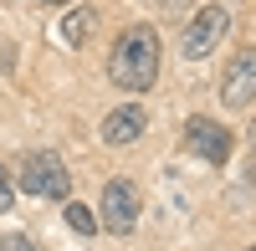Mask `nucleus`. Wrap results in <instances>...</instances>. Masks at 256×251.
<instances>
[{"label":"nucleus","mask_w":256,"mask_h":251,"mask_svg":"<svg viewBox=\"0 0 256 251\" xmlns=\"http://www.w3.org/2000/svg\"><path fill=\"white\" fill-rule=\"evenodd\" d=\"M0 251H36L26 236H0Z\"/></svg>","instance_id":"11"},{"label":"nucleus","mask_w":256,"mask_h":251,"mask_svg":"<svg viewBox=\"0 0 256 251\" xmlns=\"http://www.w3.org/2000/svg\"><path fill=\"white\" fill-rule=\"evenodd\" d=\"M67 226H72L77 236H92V231H98V216L88 210V205H77V200H72V205H67Z\"/></svg>","instance_id":"9"},{"label":"nucleus","mask_w":256,"mask_h":251,"mask_svg":"<svg viewBox=\"0 0 256 251\" xmlns=\"http://www.w3.org/2000/svg\"><path fill=\"white\" fill-rule=\"evenodd\" d=\"M108 77L123 92H144L159 82V31L154 26H128L108 52Z\"/></svg>","instance_id":"1"},{"label":"nucleus","mask_w":256,"mask_h":251,"mask_svg":"<svg viewBox=\"0 0 256 251\" xmlns=\"http://www.w3.org/2000/svg\"><path fill=\"white\" fill-rule=\"evenodd\" d=\"M92 26H98V16L88 6H77V10H67V20H62V36H67L72 46H82V41L92 36Z\"/></svg>","instance_id":"8"},{"label":"nucleus","mask_w":256,"mask_h":251,"mask_svg":"<svg viewBox=\"0 0 256 251\" xmlns=\"http://www.w3.org/2000/svg\"><path fill=\"white\" fill-rule=\"evenodd\" d=\"M144 128H148V113L134 108V102H128V108H113L108 118H102V138L108 144H134Z\"/></svg>","instance_id":"7"},{"label":"nucleus","mask_w":256,"mask_h":251,"mask_svg":"<svg viewBox=\"0 0 256 251\" xmlns=\"http://www.w3.org/2000/svg\"><path fill=\"white\" fill-rule=\"evenodd\" d=\"M246 251H256V246H246Z\"/></svg>","instance_id":"14"},{"label":"nucleus","mask_w":256,"mask_h":251,"mask_svg":"<svg viewBox=\"0 0 256 251\" xmlns=\"http://www.w3.org/2000/svg\"><path fill=\"white\" fill-rule=\"evenodd\" d=\"M226 26H230V16L220 10V6H205L195 20L184 26V56L190 62H200V56H210L220 46V36H226Z\"/></svg>","instance_id":"5"},{"label":"nucleus","mask_w":256,"mask_h":251,"mask_svg":"<svg viewBox=\"0 0 256 251\" xmlns=\"http://www.w3.org/2000/svg\"><path fill=\"white\" fill-rule=\"evenodd\" d=\"M251 154H256V123H251Z\"/></svg>","instance_id":"12"},{"label":"nucleus","mask_w":256,"mask_h":251,"mask_svg":"<svg viewBox=\"0 0 256 251\" xmlns=\"http://www.w3.org/2000/svg\"><path fill=\"white\" fill-rule=\"evenodd\" d=\"M220 102H226V108L256 102V46H246V52H236L226 62V72H220Z\"/></svg>","instance_id":"4"},{"label":"nucleus","mask_w":256,"mask_h":251,"mask_svg":"<svg viewBox=\"0 0 256 251\" xmlns=\"http://www.w3.org/2000/svg\"><path fill=\"white\" fill-rule=\"evenodd\" d=\"M10 200H16V184L6 174V164H0V210H10Z\"/></svg>","instance_id":"10"},{"label":"nucleus","mask_w":256,"mask_h":251,"mask_svg":"<svg viewBox=\"0 0 256 251\" xmlns=\"http://www.w3.org/2000/svg\"><path fill=\"white\" fill-rule=\"evenodd\" d=\"M46 6H67V0H46Z\"/></svg>","instance_id":"13"},{"label":"nucleus","mask_w":256,"mask_h":251,"mask_svg":"<svg viewBox=\"0 0 256 251\" xmlns=\"http://www.w3.org/2000/svg\"><path fill=\"white\" fill-rule=\"evenodd\" d=\"M184 138H190V149H195L205 164H226L230 159V134L220 128L216 118H190L184 123Z\"/></svg>","instance_id":"6"},{"label":"nucleus","mask_w":256,"mask_h":251,"mask_svg":"<svg viewBox=\"0 0 256 251\" xmlns=\"http://www.w3.org/2000/svg\"><path fill=\"white\" fill-rule=\"evenodd\" d=\"M20 184H26L31 195H41V200H67L72 195V174H67V164H62V154H52V149L20 159Z\"/></svg>","instance_id":"2"},{"label":"nucleus","mask_w":256,"mask_h":251,"mask_svg":"<svg viewBox=\"0 0 256 251\" xmlns=\"http://www.w3.org/2000/svg\"><path fill=\"white\" fill-rule=\"evenodd\" d=\"M98 226L113 236H128L138 226V184L128 180H108L102 184V200H98Z\"/></svg>","instance_id":"3"}]
</instances>
